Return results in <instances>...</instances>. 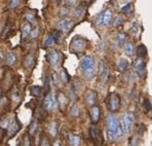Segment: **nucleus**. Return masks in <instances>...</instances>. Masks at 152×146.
Wrapping results in <instances>:
<instances>
[{"mask_svg":"<svg viewBox=\"0 0 152 146\" xmlns=\"http://www.w3.org/2000/svg\"><path fill=\"white\" fill-rule=\"evenodd\" d=\"M106 131L107 136L110 141H118L122 138L123 129L120 126L118 118L113 114H109L106 120Z\"/></svg>","mask_w":152,"mask_h":146,"instance_id":"f257e3e1","label":"nucleus"},{"mask_svg":"<svg viewBox=\"0 0 152 146\" xmlns=\"http://www.w3.org/2000/svg\"><path fill=\"white\" fill-rule=\"evenodd\" d=\"M80 68L86 80H91L95 77V58L86 56L80 62Z\"/></svg>","mask_w":152,"mask_h":146,"instance_id":"f03ea898","label":"nucleus"},{"mask_svg":"<svg viewBox=\"0 0 152 146\" xmlns=\"http://www.w3.org/2000/svg\"><path fill=\"white\" fill-rule=\"evenodd\" d=\"M86 46V39L82 38V37L77 36V37L73 38L72 41H71L70 49H71L73 53H75V54H79V53H81V51H84Z\"/></svg>","mask_w":152,"mask_h":146,"instance_id":"7ed1b4c3","label":"nucleus"},{"mask_svg":"<svg viewBox=\"0 0 152 146\" xmlns=\"http://www.w3.org/2000/svg\"><path fill=\"white\" fill-rule=\"evenodd\" d=\"M107 105H108V109L111 112H115L120 108V97L117 94H110L108 99H107Z\"/></svg>","mask_w":152,"mask_h":146,"instance_id":"20e7f679","label":"nucleus"},{"mask_svg":"<svg viewBox=\"0 0 152 146\" xmlns=\"http://www.w3.org/2000/svg\"><path fill=\"white\" fill-rule=\"evenodd\" d=\"M134 115L132 113H124L122 116V129L128 134H131L134 127Z\"/></svg>","mask_w":152,"mask_h":146,"instance_id":"39448f33","label":"nucleus"},{"mask_svg":"<svg viewBox=\"0 0 152 146\" xmlns=\"http://www.w3.org/2000/svg\"><path fill=\"white\" fill-rule=\"evenodd\" d=\"M112 9L111 8H107L104 12H102L98 18V24L101 26H108L111 23L112 20Z\"/></svg>","mask_w":152,"mask_h":146,"instance_id":"423d86ee","label":"nucleus"},{"mask_svg":"<svg viewBox=\"0 0 152 146\" xmlns=\"http://www.w3.org/2000/svg\"><path fill=\"white\" fill-rule=\"evenodd\" d=\"M58 106V100H57L56 94L55 93H51L46 96V98L44 99V107L46 110L51 111L55 110Z\"/></svg>","mask_w":152,"mask_h":146,"instance_id":"0eeeda50","label":"nucleus"},{"mask_svg":"<svg viewBox=\"0 0 152 146\" xmlns=\"http://www.w3.org/2000/svg\"><path fill=\"white\" fill-rule=\"evenodd\" d=\"M47 60H48V63L51 64V67L56 68L57 66L59 65L60 61H61V55H60V53L58 51L53 49V51H48Z\"/></svg>","mask_w":152,"mask_h":146,"instance_id":"6e6552de","label":"nucleus"},{"mask_svg":"<svg viewBox=\"0 0 152 146\" xmlns=\"http://www.w3.org/2000/svg\"><path fill=\"white\" fill-rule=\"evenodd\" d=\"M73 26H74V23L69 19H64L58 23V29L63 31V32H69L73 28Z\"/></svg>","mask_w":152,"mask_h":146,"instance_id":"1a4fd4ad","label":"nucleus"},{"mask_svg":"<svg viewBox=\"0 0 152 146\" xmlns=\"http://www.w3.org/2000/svg\"><path fill=\"white\" fill-rule=\"evenodd\" d=\"M20 130H21V124H20V122L18 119H14L13 122H11V124H9L7 128V131H8V133H9L11 137L16 135Z\"/></svg>","mask_w":152,"mask_h":146,"instance_id":"9d476101","label":"nucleus"},{"mask_svg":"<svg viewBox=\"0 0 152 146\" xmlns=\"http://www.w3.org/2000/svg\"><path fill=\"white\" fill-rule=\"evenodd\" d=\"M86 102L88 106H93L97 102V93L93 91H88L86 95Z\"/></svg>","mask_w":152,"mask_h":146,"instance_id":"9b49d317","label":"nucleus"},{"mask_svg":"<svg viewBox=\"0 0 152 146\" xmlns=\"http://www.w3.org/2000/svg\"><path fill=\"white\" fill-rule=\"evenodd\" d=\"M100 115H101V112H100V108L98 106H93V108L91 109V122L93 124H97L99 122L100 119Z\"/></svg>","mask_w":152,"mask_h":146,"instance_id":"f8f14e48","label":"nucleus"},{"mask_svg":"<svg viewBox=\"0 0 152 146\" xmlns=\"http://www.w3.org/2000/svg\"><path fill=\"white\" fill-rule=\"evenodd\" d=\"M135 70H136L138 76L142 78L145 74V71H146V64H145L143 61H140V62L136 65V69H135Z\"/></svg>","mask_w":152,"mask_h":146,"instance_id":"ddd939ff","label":"nucleus"},{"mask_svg":"<svg viewBox=\"0 0 152 146\" xmlns=\"http://www.w3.org/2000/svg\"><path fill=\"white\" fill-rule=\"evenodd\" d=\"M58 103L60 105V108L62 110H64L66 108V106L68 105V98L63 94V93H60L59 96H58Z\"/></svg>","mask_w":152,"mask_h":146,"instance_id":"4468645a","label":"nucleus"},{"mask_svg":"<svg viewBox=\"0 0 152 146\" xmlns=\"http://www.w3.org/2000/svg\"><path fill=\"white\" fill-rule=\"evenodd\" d=\"M91 138L93 139V141L98 142V140H99V138H100V130L97 126H93V127L91 128Z\"/></svg>","mask_w":152,"mask_h":146,"instance_id":"2eb2a0df","label":"nucleus"},{"mask_svg":"<svg viewBox=\"0 0 152 146\" xmlns=\"http://www.w3.org/2000/svg\"><path fill=\"white\" fill-rule=\"evenodd\" d=\"M81 143V138L76 135H69V144L72 146H78Z\"/></svg>","mask_w":152,"mask_h":146,"instance_id":"dca6fc26","label":"nucleus"},{"mask_svg":"<svg viewBox=\"0 0 152 146\" xmlns=\"http://www.w3.org/2000/svg\"><path fill=\"white\" fill-rule=\"evenodd\" d=\"M34 56L33 55H28L25 59V66H26L28 69H32L33 66H34Z\"/></svg>","mask_w":152,"mask_h":146,"instance_id":"f3484780","label":"nucleus"},{"mask_svg":"<svg viewBox=\"0 0 152 146\" xmlns=\"http://www.w3.org/2000/svg\"><path fill=\"white\" fill-rule=\"evenodd\" d=\"M48 133L51 134V137H56L57 133H58V124H57V122H53L48 124Z\"/></svg>","mask_w":152,"mask_h":146,"instance_id":"a211bd4d","label":"nucleus"},{"mask_svg":"<svg viewBox=\"0 0 152 146\" xmlns=\"http://www.w3.org/2000/svg\"><path fill=\"white\" fill-rule=\"evenodd\" d=\"M128 66V60L124 59V58H121L119 61V64H118V71L119 72H124L126 70Z\"/></svg>","mask_w":152,"mask_h":146,"instance_id":"6ab92c4d","label":"nucleus"},{"mask_svg":"<svg viewBox=\"0 0 152 146\" xmlns=\"http://www.w3.org/2000/svg\"><path fill=\"white\" fill-rule=\"evenodd\" d=\"M137 56L139 58H144L147 56V49L146 46L143 45V44H140L137 49Z\"/></svg>","mask_w":152,"mask_h":146,"instance_id":"aec40b11","label":"nucleus"},{"mask_svg":"<svg viewBox=\"0 0 152 146\" xmlns=\"http://www.w3.org/2000/svg\"><path fill=\"white\" fill-rule=\"evenodd\" d=\"M16 62V56L14 53H9L6 57V64L8 66H13Z\"/></svg>","mask_w":152,"mask_h":146,"instance_id":"412c9836","label":"nucleus"},{"mask_svg":"<svg viewBox=\"0 0 152 146\" xmlns=\"http://www.w3.org/2000/svg\"><path fill=\"white\" fill-rule=\"evenodd\" d=\"M30 32H31V26H30V24L23 25V28H22V36H23V38H26L30 34Z\"/></svg>","mask_w":152,"mask_h":146,"instance_id":"4be33fe9","label":"nucleus"},{"mask_svg":"<svg viewBox=\"0 0 152 146\" xmlns=\"http://www.w3.org/2000/svg\"><path fill=\"white\" fill-rule=\"evenodd\" d=\"M31 94L33 96H36V97H39V96L42 95V89L39 87V85H33L31 87Z\"/></svg>","mask_w":152,"mask_h":146,"instance_id":"5701e85b","label":"nucleus"},{"mask_svg":"<svg viewBox=\"0 0 152 146\" xmlns=\"http://www.w3.org/2000/svg\"><path fill=\"white\" fill-rule=\"evenodd\" d=\"M124 51H126V54L128 55V56H133L134 53H135V47H134L133 43H131V42H128V43H126Z\"/></svg>","mask_w":152,"mask_h":146,"instance_id":"b1692460","label":"nucleus"},{"mask_svg":"<svg viewBox=\"0 0 152 146\" xmlns=\"http://www.w3.org/2000/svg\"><path fill=\"white\" fill-rule=\"evenodd\" d=\"M126 33H119L117 35V45L119 47H121L124 44V42H126Z\"/></svg>","mask_w":152,"mask_h":146,"instance_id":"393cba45","label":"nucleus"},{"mask_svg":"<svg viewBox=\"0 0 152 146\" xmlns=\"http://www.w3.org/2000/svg\"><path fill=\"white\" fill-rule=\"evenodd\" d=\"M69 74L67 73V71L65 70V69H62L61 72H60V78H61L62 82H65V84H67L68 81H69Z\"/></svg>","mask_w":152,"mask_h":146,"instance_id":"a878e982","label":"nucleus"},{"mask_svg":"<svg viewBox=\"0 0 152 146\" xmlns=\"http://www.w3.org/2000/svg\"><path fill=\"white\" fill-rule=\"evenodd\" d=\"M9 124H11V118L8 116L4 117L3 119L0 120V127H1V129H7Z\"/></svg>","mask_w":152,"mask_h":146,"instance_id":"bb28decb","label":"nucleus"},{"mask_svg":"<svg viewBox=\"0 0 152 146\" xmlns=\"http://www.w3.org/2000/svg\"><path fill=\"white\" fill-rule=\"evenodd\" d=\"M38 129V124L36 122H33L32 124H30V129H29V133H30V136H34L36 131Z\"/></svg>","mask_w":152,"mask_h":146,"instance_id":"cd10ccee","label":"nucleus"},{"mask_svg":"<svg viewBox=\"0 0 152 146\" xmlns=\"http://www.w3.org/2000/svg\"><path fill=\"white\" fill-rule=\"evenodd\" d=\"M132 11H133V4L132 3H128L126 6L121 8V12H123V14H130Z\"/></svg>","mask_w":152,"mask_h":146,"instance_id":"c85d7f7f","label":"nucleus"},{"mask_svg":"<svg viewBox=\"0 0 152 146\" xmlns=\"http://www.w3.org/2000/svg\"><path fill=\"white\" fill-rule=\"evenodd\" d=\"M83 12H84V7H82V6H78V7L74 11V16L75 18H80V16L83 14Z\"/></svg>","mask_w":152,"mask_h":146,"instance_id":"c756f323","label":"nucleus"},{"mask_svg":"<svg viewBox=\"0 0 152 146\" xmlns=\"http://www.w3.org/2000/svg\"><path fill=\"white\" fill-rule=\"evenodd\" d=\"M71 115L72 116H74V117H77V116H79V113H80V110H79V107H78L77 105H74L72 107V109H71Z\"/></svg>","mask_w":152,"mask_h":146,"instance_id":"7c9ffc66","label":"nucleus"},{"mask_svg":"<svg viewBox=\"0 0 152 146\" xmlns=\"http://www.w3.org/2000/svg\"><path fill=\"white\" fill-rule=\"evenodd\" d=\"M56 42V40H55V38H53V36H51V35H49L47 38H46V40H45V42H44V45L47 47V46H51V45H53V43Z\"/></svg>","mask_w":152,"mask_h":146,"instance_id":"2f4dec72","label":"nucleus"},{"mask_svg":"<svg viewBox=\"0 0 152 146\" xmlns=\"http://www.w3.org/2000/svg\"><path fill=\"white\" fill-rule=\"evenodd\" d=\"M105 71H106V67H105L104 63H103V61H100L99 62V76H103L104 75Z\"/></svg>","mask_w":152,"mask_h":146,"instance_id":"473e14b6","label":"nucleus"},{"mask_svg":"<svg viewBox=\"0 0 152 146\" xmlns=\"http://www.w3.org/2000/svg\"><path fill=\"white\" fill-rule=\"evenodd\" d=\"M70 14V11L69 8L67 7H62L61 9H60V12H59V16H62V18H64V16H68V14Z\"/></svg>","mask_w":152,"mask_h":146,"instance_id":"72a5a7b5","label":"nucleus"},{"mask_svg":"<svg viewBox=\"0 0 152 146\" xmlns=\"http://www.w3.org/2000/svg\"><path fill=\"white\" fill-rule=\"evenodd\" d=\"M53 38H55L56 42H58V43H61L62 38H63L62 32H60V31H56V33H55V36H53Z\"/></svg>","mask_w":152,"mask_h":146,"instance_id":"f704fd0d","label":"nucleus"},{"mask_svg":"<svg viewBox=\"0 0 152 146\" xmlns=\"http://www.w3.org/2000/svg\"><path fill=\"white\" fill-rule=\"evenodd\" d=\"M109 78H110V71H109V69L107 68L106 71H105V73H104V75H103V80H104L105 84H107V82H108Z\"/></svg>","mask_w":152,"mask_h":146,"instance_id":"c9c22d12","label":"nucleus"},{"mask_svg":"<svg viewBox=\"0 0 152 146\" xmlns=\"http://www.w3.org/2000/svg\"><path fill=\"white\" fill-rule=\"evenodd\" d=\"M60 80H61V78H60V76L57 74V73H53V84H56L57 87H60ZM62 81V80H61Z\"/></svg>","mask_w":152,"mask_h":146,"instance_id":"e433bc0d","label":"nucleus"},{"mask_svg":"<svg viewBox=\"0 0 152 146\" xmlns=\"http://www.w3.org/2000/svg\"><path fill=\"white\" fill-rule=\"evenodd\" d=\"M39 28H36V29L33 31L32 33H31V38L32 39H35V38H37L38 37V35H39Z\"/></svg>","mask_w":152,"mask_h":146,"instance_id":"4c0bfd02","label":"nucleus"},{"mask_svg":"<svg viewBox=\"0 0 152 146\" xmlns=\"http://www.w3.org/2000/svg\"><path fill=\"white\" fill-rule=\"evenodd\" d=\"M144 107H145V109H146V111H150L152 109V104L149 102V101H145Z\"/></svg>","mask_w":152,"mask_h":146,"instance_id":"58836bf2","label":"nucleus"},{"mask_svg":"<svg viewBox=\"0 0 152 146\" xmlns=\"http://www.w3.org/2000/svg\"><path fill=\"white\" fill-rule=\"evenodd\" d=\"M123 24V20L120 19V18H117V19L115 20V23H114V27H118V26H122Z\"/></svg>","mask_w":152,"mask_h":146,"instance_id":"ea45409f","label":"nucleus"},{"mask_svg":"<svg viewBox=\"0 0 152 146\" xmlns=\"http://www.w3.org/2000/svg\"><path fill=\"white\" fill-rule=\"evenodd\" d=\"M26 16H27V19H28V21H29L31 24H35V18H34V16H33V14H28Z\"/></svg>","mask_w":152,"mask_h":146,"instance_id":"a19ab883","label":"nucleus"},{"mask_svg":"<svg viewBox=\"0 0 152 146\" xmlns=\"http://www.w3.org/2000/svg\"><path fill=\"white\" fill-rule=\"evenodd\" d=\"M20 1H21V0H11V5L9 6H11V8L16 7V6L20 4Z\"/></svg>","mask_w":152,"mask_h":146,"instance_id":"79ce46f5","label":"nucleus"},{"mask_svg":"<svg viewBox=\"0 0 152 146\" xmlns=\"http://www.w3.org/2000/svg\"><path fill=\"white\" fill-rule=\"evenodd\" d=\"M66 3L69 6H74L77 3V0H66Z\"/></svg>","mask_w":152,"mask_h":146,"instance_id":"37998d69","label":"nucleus"},{"mask_svg":"<svg viewBox=\"0 0 152 146\" xmlns=\"http://www.w3.org/2000/svg\"><path fill=\"white\" fill-rule=\"evenodd\" d=\"M13 101H19L20 100V95H19V93L18 92H14V93H13Z\"/></svg>","mask_w":152,"mask_h":146,"instance_id":"c03bdc74","label":"nucleus"},{"mask_svg":"<svg viewBox=\"0 0 152 146\" xmlns=\"http://www.w3.org/2000/svg\"><path fill=\"white\" fill-rule=\"evenodd\" d=\"M138 30H139V25L137 24V23H134V24H133V32H134V34L138 32Z\"/></svg>","mask_w":152,"mask_h":146,"instance_id":"a18cd8bd","label":"nucleus"},{"mask_svg":"<svg viewBox=\"0 0 152 146\" xmlns=\"http://www.w3.org/2000/svg\"><path fill=\"white\" fill-rule=\"evenodd\" d=\"M24 144L25 145H30V144H31L30 143V140L28 139V136H26V137L24 138Z\"/></svg>","mask_w":152,"mask_h":146,"instance_id":"49530a36","label":"nucleus"},{"mask_svg":"<svg viewBox=\"0 0 152 146\" xmlns=\"http://www.w3.org/2000/svg\"><path fill=\"white\" fill-rule=\"evenodd\" d=\"M3 61V54H2V51H0V63L2 62Z\"/></svg>","mask_w":152,"mask_h":146,"instance_id":"de8ad7c7","label":"nucleus"},{"mask_svg":"<svg viewBox=\"0 0 152 146\" xmlns=\"http://www.w3.org/2000/svg\"><path fill=\"white\" fill-rule=\"evenodd\" d=\"M2 24H1V23H0V33H1V31H2Z\"/></svg>","mask_w":152,"mask_h":146,"instance_id":"09e8293b","label":"nucleus"},{"mask_svg":"<svg viewBox=\"0 0 152 146\" xmlns=\"http://www.w3.org/2000/svg\"><path fill=\"white\" fill-rule=\"evenodd\" d=\"M0 95H1V89H0Z\"/></svg>","mask_w":152,"mask_h":146,"instance_id":"8fccbe9b","label":"nucleus"}]
</instances>
